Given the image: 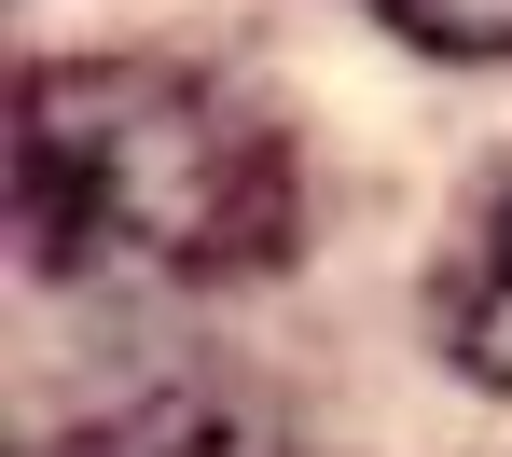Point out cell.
<instances>
[{
	"label": "cell",
	"instance_id": "1",
	"mask_svg": "<svg viewBox=\"0 0 512 457\" xmlns=\"http://www.w3.org/2000/svg\"><path fill=\"white\" fill-rule=\"evenodd\" d=\"M291 139L167 56H56L14 84V236L56 291H222L291 264Z\"/></svg>",
	"mask_w": 512,
	"mask_h": 457
},
{
	"label": "cell",
	"instance_id": "2",
	"mask_svg": "<svg viewBox=\"0 0 512 457\" xmlns=\"http://www.w3.org/2000/svg\"><path fill=\"white\" fill-rule=\"evenodd\" d=\"M42 457H291V444L263 430L250 388H222V374H153V388H125V402L70 416Z\"/></svg>",
	"mask_w": 512,
	"mask_h": 457
},
{
	"label": "cell",
	"instance_id": "3",
	"mask_svg": "<svg viewBox=\"0 0 512 457\" xmlns=\"http://www.w3.org/2000/svg\"><path fill=\"white\" fill-rule=\"evenodd\" d=\"M443 347H457V374H485V388H512V181L485 194L471 250L443 264Z\"/></svg>",
	"mask_w": 512,
	"mask_h": 457
},
{
	"label": "cell",
	"instance_id": "4",
	"mask_svg": "<svg viewBox=\"0 0 512 457\" xmlns=\"http://www.w3.org/2000/svg\"><path fill=\"white\" fill-rule=\"evenodd\" d=\"M416 56H512V0H374Z\"/></svg>",
	"mask_w": 512,
	"mask_h": 457
}]
</instances>
